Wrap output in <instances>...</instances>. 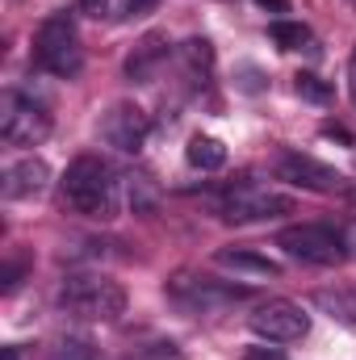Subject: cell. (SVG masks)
Here are the masks:
<instances>
[{"label":"cell","mask_w":356,"mask_h":360,"mask_svg":"<svg viewBox=\"0 0 356 360\" xmlns=\"http://www.w3.org/2000/svg\"><path fill=\"white\" fill-rule=\"evenodd\" d=\"M155 4H160V0H122V4H117V17H122V21H134V17H147Z\"/></svg>","instance_id":"cell-21"},{"label":"cell","mask_w":356,"mask_h":360,"mask_svg":"<svg viewBox=\"0 0 356 360\" xmlns=\"http://www.w3.org/2000/svg\"><path fill=\"white\" fill-rule=\"evenodd\" d=\"M168 34H160V30H151V34H143L139 38V46L130 51V59H126V80L130 84H151L155 80V72L168 63Z\"/></svg>","instance_id":"cell-11"},{"label":"cell","mask_w":356,"mask_h":360,"mask_svg":"<svg viewBox=\"0 0 356 360\" xmlns=\"http://www.w3.org/2000/svg\"><path fill=\"white\" fill-rule=\"evenodd\" d=\"M59 306L76 319H92V323H113L126 314V289L101 272H72L59 285Z\"/></svg>","instance_id":"cell-2"},{"label":"cell","mask_w":356,"mask_h":360,"mask_svg":"<svg viewBox=\"0 0 356 360\" xmlns=\"http://www.w3.org/2000/svg\"><path fill=\"white\" fill-rule=\"evenodd\" d=\"M51 134V113L34 96L8 89L0 96V139L8 147H38Z\"/></svg>","instance_id":"cell-5"},{"label":"cell","mask_w":356,"mask_h":360,"mask_svg":"<svg viewBox=\"0 0 356 360\" xmlns=\"http://www.w3.org/2000/svg\"><path fill=\"white\" fill-rule=\"evenodd\" d=\"M272 172L276 180L293 184V188H306V193H344L348 188V176L314 155H302V151H281L272 160Z\"/></svg>","instance_id":"cell-7"},{"label":"cell","mask_w":356,"mask_h":360,"mask_svg":"<svg viewBox=\"0 0 356 360\" xmlns=\"http://www.w3.org/2000/svg\"><path fill=\"white\" fill-rule=\"evenodd\" d=\"M281 214H293V201L260 184H235L222 201V218L231 222H260V218H281Z\"/></svg>","instance_id":"cell-10"},{"label":"cell","mask_w":356,"mask_h":360,"mask_svg":"<svg viewBox=\"0 0 356 360\" xmlns=\"http://www.w3.org/2000/svg\"><path fill=\"white\" fill-rule=\"evenodd\" d=\"M344 197H348V205H356V180L348 184V188H344Z\"/></svg>","instance_id":"cell-31"},{"label":"cell","mask_w":356,"mask_h":360,"mask_svg":"<svg viewBox=\"0 0 356 360\" xmlns=\"http://www.w3.org/2000/svg\"><path fill=\"white\" fill-rule=\"evenodd\" d=\"M59 184H63V201L76 214H89V218H113L117 214V180H113V168L105 160H96V155L72 160Z\"/></svg>","instance_id":"cell-1"},{"label":"cell","mask_w":356,"mask_h":360,"mask_svg":"<svg viewBox=\"0 0 356 360\" xmlns=\"http://www.w3.org/2000/svg\"><path fill=\"white\" fill-rule=\"evenodd\" d=\"M184 160H189L193 168H201V172H218V168L227 164V147H222V139L197 134V139H189V147H184Z\"/></svg>","instance_id":"cell-15"},{"label":"cell","mask_w":356,"mask_h":360,"mask_svg":"<svg viewBox=\"0 0 356 360\" xmlns=\"http://www.w3.org/2000/svg\"><path fill=\"white\" fill-rule=\"evenodd\" d=\"M239 89L243 92H265V72L252 68V63H243V68H239Z\"/></svg>","instance_id":"cell-22"},{"label":"cell","mask_w":356,"mask_h":360,"mask_svg":"<svg viewBox=\"0 0 356 360\" xmlns=\"http://www.w3.org/2000/svg\"><path fill=\"white\" fill-rule=\"evenodd\" d=\"M348 92H352V101H356V46H352V59H348Z\"/></svg>","instance_id":"cell-27"},{"label":"cell","mask_w":356,"mask_h":360,"mask_svg":"<svg viewBox=\"0 0 356 360\" xmlns=\"http://www.w3.org/2000/svg\"><path fill=\"white\" fill-rule=\"evenodd\" d=\"M243 360H285V352H281V348H248V352H243Z\"/></svg>","instance_id":"cell-25"},{"label":"cell","mask_w":356,"mask_h":360,"mask_svg":"<svg viewBox=\"0 0 356 360\" xmlns=\"http://www.w3.org/2000/svg\"><path fill=\"white\" fill-rule=\"evenodd\" d=\"M344 243H348V248H356V222L348 226V231H344Z\"/></svg>","instance_id":"cell-30"},{"label":"cell","mask_w":356,"mask_h":360,"mask_svg":"<svg viewBox=\"0 0 356 360\" xmlns=\"http://www.w3.org/2000/svg\"><path fill=\"white\" fill-rule=\"evenodd\" d=\"M80 4H84V13H92V17L105 13V0H80Z\"/></svg>","instance_id":"cell-28"},{"label":"cell","mask_w":356,"mask_h":360,"mask_svg":"<svg viewBox=\"0 0 356 360\" xmlns=\"http://www.w3.org/2000/svg\"><path fill=\"white\" fill-rule=\"evenodd\" d=\"M180 68H184L189 80L205 84L210 72H214V46H210V38H189V42L180 46Z\"/></svg>","instance_id":"cell-14"},{"label":"cell","mask_w":356,"mask_h":360,"mask_svg":"<svg viewBox=\"0 0 356 360\" xmlns=\"http://www.w3.org/2000/svg\"><path fill=\"white\" fill-rule=\"evenodd\" d=\"M46 184H51V168L38 155H25V160H17V164L4 168V197L8 201L38 197V193H46Z\"/></svg>","instance_id":"cell-12"},{"label":"cell","mask_w":356,"mask_h":360,"mask_svg":"<svg viewBox=\"0 0 356 360\" xmlns=\"http://www.w3.org/2000/svg\"><path fill=\"white\" fill-rule=\"evenodd\" d=\"M276 248L302 264H319V269H336L348 260V243L340 231L323 226V222H302V226H285L276 231Z\"/></svg>","instance_id":"cell-4"},{"label":"cell","mask_w":356,"mask_h":360,"mask_svg":"<svg viewBox=\"0 0 356 360\" xmlns=\"http://www.w3.org/2000/svg\"><path fill=\"white\" fill-rule=\"evenodd\" d=\"M293 89H298L302 101H310V105H327V101H331V84H327V80H319L314 72H298Z\"/></svg>","instance_id":"cell-19"},{"label":"cell","mask_w":356,"mask_h":360,"mask_svg":"<svg viewBox=\"0 0 356 360\" xmlns=\"http://www.w3.org/2000/svg\"><path fill=\"white\" fill-rule=\"evenodd\" d=\"M0 360H21V348H17V344H8V348H0Z\"/></svg>","instance_id":"cell-29"},{"label":"cell","mask_w":356,"mask_h":360,"mask_svg":"<svg viewBox=\"0 0 356 360\" xmlns=\"http://www.w3.org/2000/svg\"><path fill=\"white\" fill-rule=\"evenodd\" d=\"M248 327L265 344H293V340H302L310 331V314L298 302H289V297H268L248 314Z\"/></svg>","instance_id":"cell-6"},{"label":"cell","mask_w":356,"mask_h":360,"mask_svg":"<svg viewBox=\"0 0 356 360\" xmlns=\"http://www.w3.org/2000/svg\"><path fill=\"white\" fill-rule=\"evenodd\" d=\"M34 63L46 72V76H59V80H72L84 63V51H80V34H76V17L72 13H51L38 34H34Z\"/></svg>","instance_id":"cell-3"},{"label":"cell","mask_w":356,"mask_h":360,"mask_svg":"<svg viewBox=\"0 0 356 360\" xmlns=\"http://www.w3.org/2000/svg\"><path fill=\"white\" fill-rule=\"evenodd\" d=\"M126 205L134 210V214H151L155 210V201H160V193H155V184L151 176H126Z\"/></svg>","instance_id":"cell-17"},{"label":"cell","mask_w":356,"mask_h":360,"mask_svg":"<svg viewBox=\"0 0 356 360\" xmlns=\"http://www.w3.org/2000/svg\"><path fill=\"white\" fill-rule=\"evenodd\" d=\"M168 293H172V302H180L193 314H218V310H227V306L248 297V289H239V285H222V281L189 276V272H180L177 281L168 285Z\"/></svg>","instance_id":"cell-8"},{"label":"cell","mask_w":356,"mask_h":360,"mask_svg":"<svg viewBox=\"0 0 356 360\" xmlns=\"http://www.w3.org/2000/svg\"><path fill=\"white\" fill-rule=\"evenodd\" d=\"M314 302H319V310H327L336 323L356 327V293H348V289H323Z\"/></svg>","instance_id":"cell-16"},{"label":"cell","mask_w":356,"mask_h":360,"mask_svg":"<svg viewBox=\"0 0 356 360\" xmlns=\"http://www.w3.org/2000/svg\"><path fill=\"white\" fill-rule=\"evenodd\" d=\"M214 264L231 269V272H248V276H281V264L268 260L265 252H256V248H218Z\"/></svg>","instance_id":"cell-13"},{"label":"cell","mask_w":356,"mask_h":360,"mask_svg":"<svg viewBox=\"0 0 356 360\" xmlns=\"http://www.w3.org/2000/svg\"><path fill=\"white\" fill-rule=\"evenodd\" d=\"M55 360H92V344L80 340V335H68V340H59Z\"/></svg>","instance_id":"cell-20"},{"label":"cell","mask_w":356,"mask_h":360,"mask_svg":"<svg viewBox=\"0 0 356 360\" xmlns=\"http://www.w3.org/2000/svg\"><path fill=\"white\" fill-rule=\"evenodd\" d=\"M323 139H340V143H348V147H352V130H348V126H340V122H323Z\"/></svg>","instance_id":"cell-24"},{"label":"cell","mask_w":356,"mask_h":360,"mask_svg":"<svg viewBox=\"0 0 356 360\" xmlns=\"http://www.w3.org/2000/svg\"><path fill=\"white\" fill-rule=\"evenodd\" d=\"M268 38H272L281 51H302V46L310 42V30H306L302 21H272V25H268Z\"/></svg>","instance_id":"cell-18"},{"label":"cell","mask_w":356,"mask_h":360,"mask_svg":"<svg viewBox=\"0 0 356 360\" xmlns=\"http://www.w3.org/2000/svg\"><path fill=\"white\" fill-rule=\"evenodd\" d=\"M147 134H151V117L139 105L122 101V105L105 109V117H101V143L113 147V151H122V155H139L143 143H147Z\"/></svg>","instance_id":"cell-9"},{"label":"cell","mask_w":356,"mask_h":360,"mask_svg":"<svg viewBox=\"0 0 356 360\" xmlns=\"http://www.w3.org/2000/svg\"><path fill=\"white\" fill-rule=\"evenodd\" d=\"M260 8H272V13H289V0H256Z\"/></svg>","instance_id":"cell-26"},{"label":"cell","mask_w":356,"mask_h":360,"mask_svg":"<svg viewBox=\"0 0 356 360\" xmlns=\"http://www.w3.org/2000/svg\"><path fill=\"white\" fill-rule=\"evenodd\" d=\"M21 272H25V264H21V260H8V264H4V272H0V293H13V289L21 285Z\"/></svg>","instance_id":"cell-23"}]
</instances>
